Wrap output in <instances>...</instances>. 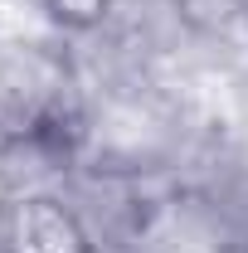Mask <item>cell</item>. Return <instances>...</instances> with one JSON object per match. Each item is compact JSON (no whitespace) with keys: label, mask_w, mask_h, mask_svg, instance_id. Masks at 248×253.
Here are the masks:
<instances>
[{"label":"cell","mask_w":248,"mask_h":253,"mask_svg":"<svg viewBox=\"0 0 248 253\" xmlns=\"http://www.w3.org/2000/svg\"><path fill=\"white\" fill-rule=\"evenodd\" d=\"M88 126V97L78 63L54 39L0 34V146L49 141L78 156Z\"/></svg>","instance_id":"6da1fadb"},{"label":"cell","mask_w":248,"mask_h":253,"mask_svg":"<svg viewBox=\"0 0 248 253\" xmlns=\"http://www.w3.org/2000/svg\"><path fill=\"white\" fill-rule=\"evenodd\" d=\"M0 253H97L63 190H0Z\"/></svg>","instance_id":"7a4b0ae2"},{"label":"cell","mask_w":248,"mask_h":253,"mask_svg":"<svg viewBox=\"0 0 248 253\" xmlns=\"http://www.w3.org/2000/svg\"><path fill=\"white\" fill-rule=\"evenodd\" d=\"M39 5L59 30H73V34L97 30L107 20V10H112V0H39Z\"/></svg>","instance_id":"3957f363"}]
</instances>
